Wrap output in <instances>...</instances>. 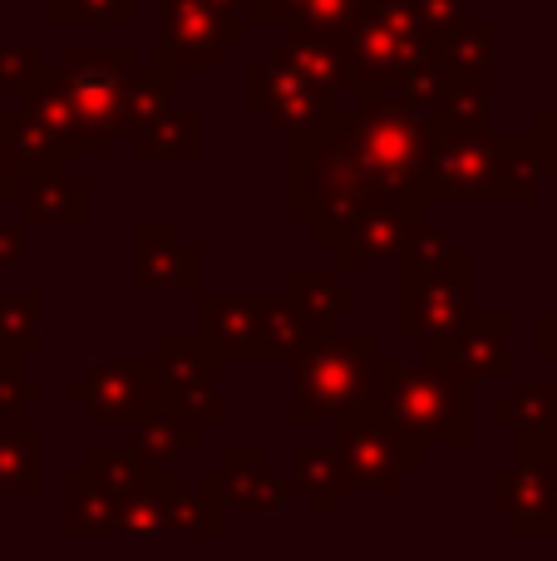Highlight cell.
Returning a JSON list of instances; mask_svg holds the SVG:
<instances>
[{
    "label": "cell",
    "instance_id": "e575fe53",
    "mask_svg": "<svg viewBox=\"0 0 557 561\" xmlns=\"http://www.w3.org/2000/svg\"><path fill=\"white\" fill-rule=\"evenodd\" d=\"M493 69V30L484 20H464L440 39V75H489Z\"/></svg>",
    "mask_w": 557,
    "mask_h": 561
},
{
    "label": "cell",
    "instance_id": "f35d334b",
    "mask_svg": "<svg viewBox=\"0 0 557 561\" xmlns=\"http://www.w3.org/2000/svg\"><path fill=\"white\" fill-rule=\"evenodd\" d=\"M114 507H118L114 497L99 493V488L89 483L84 493L69 497L65 533H69V537H118V527H114Z\"/></svg>",
    "mask_w": 557,
    "mask_h": 561
},
{
    "label": "cell",
    "instance_id": "d590c367",
    "mask_svg": "<svg viewBox=\"0 0 557 561\" xmlns=\"http://www.w3.org/2000/svg\"><path fill=\"white\" fill-rule=\"evenodd\" d=\"M79 468H84V473H89V483H94L99 493H109V497H114V503H118V497H124V493H134V488H138V478L148 473V468L138 463L134 454H128V448H109V444H94V448H89V454H84V463H79Z\"/></svg>",
    "mask_w": 557,
    "mask_h": 561
},
{
    "label": "cell",
    "instance_id": "ffe728a7",
    "mask_svg": "<svg viewBox=\"0 0 557 561\" xmlns=\"http://www.w3.org/2000/svg\"><path fill=\"white\" fill-rule=\"evenodd\" d=\"M257 306H262V290H242V296H227V290H197V335H207L227 359L247 355L252 350V330H257Z\"/></svg>",
    "mask_w": 557,
    "mask_h": 561
},
{
    "label": "cell",
    "instance_id": "7bdbcfd3",
    "mask_svg": "<svg viewBox=\"0 0 557 561\" xmlns=\"http://www.w3.org/2000/svg\"><path fill=\"white\" fill-rule=\"evenodd\" d=\"M25 193V168H20V144H15V114H0V213L20 203Z\"/></svg>",
    "mask_w": 557,
    "mask_h": 561
},
{
    "label": "cell",
    "instance_id": "f907efd6",
    "mask_svg": "<svg viewBox=\"0 0 557 561\" xmlns=\"http://www.w3.org/2000/svg\"><path fill=\"white\" fill-rule=\"evenodd\" d=\"M35 5H39V0H35Z\"/></svg>",
    "mask_w": 557,
    "mask_h": 561
},
{
    "label": "cell",
    "instance_id": "4fadbf2b",
    "mask_svg": "<svg viewBox=\"0 0 557 561\" xmlns=\"http://www.w3.org/2000/svg\"><path fill=\"white\" fill-rule=\"evenodd\" d=\"M128 242H134L128 286L138 296H178V290L203 286V252L183 242L178 222H134Z\"/></svg>",
    "mask_w": 557,
    "mask_h": 561
},
{
    "label": "cell",
    "instance_id": "f546056e",
    "mask_svg": "<svg viewBox=\"0 0 557 561\" xmlns=\"http://www.w3.org/2000/svg\"><path fill=\"white\" fill-rule=\"evenodd\" d=\"M148 355L158 365V379H213L217 385L227 369V355L207 335H158Z\"/></svg>",
    "mask_w": 557,
    "mask_h": 561
},
{
    "label": "cell",
    "instance_id": "b9f144b4",
    "mask_svg": "<svg viewBox=\"0 0 557 561\" xmlns=\"http://www.w3.org/2000/svg\"><path fill=\"white\" fill-rule=\"evenodd\" d=\"M361 5L365 0H302V15L292 30L296 35H345Z\"/></svg>",
    "mask_w": 557,
    "mask_h": 561
},
{
    "label": "cell",
    "instance_id": "1f68e13d",
    "mask_svg": "<svg viewBox=\"0 0 557 561\" xmlns=\"http://www.w3.org/2000/svg\"><path fill=\"white\" fill-rule=\"evenodd\" d=\"M292 488L296 493H306V503H311L316 517H331L336 503H341V468H336V454L331 444H302L296 448V463H292Z\"/></svg>",
    "mask_w": 557,
    "mask_h": 561
},
{
    "label": "cell",
    "instance_id": "cb8c5ba5",
    "mask_svg": "<svg viewBox=\"0 0 557 561\" xmlns=\"http://www.w3.org/2000/svg\"><path fill=\"white\" fill-rule=\"evenodd\" d=\"M286 296H292L321 330H336L345 316H355V306H361V300L341 286V272H336V266H292Z\"/></svg>",
    "mask_w": 557,
    "mask_h": 561
},
{
    "label": "cell",
    "instance_id": "484cf974",
    "mask_svg": "<svg viewBox=\"0 0 557 561\" xmlns=\"http://www.w3.org/2000/svg\"><path fill=\"white\" fill-rule=\"evenodd\" d=\"M0 355L20 365L45 355V296L39 290H15V296L0 290Z\"/></svg>",
    "mask_w": 557,
    "mask_h": 561
},
{
    "label": "cell",
    "instance_id": "836d02e7",
    "mask_svg": "<svg viewBox=\"0 0 557 561\" xmlns=\"http://www.w3.org/2000/svg\"><path fill=\"white\" fill-rule=\"evenodd\" d=\"M20 114L30 118V124H39L49 138H55L59 148H65L69 158H79V128H75V114H69L65 94H59L55 75L45 69V79H39L30 94H20Z\"/></svg>",
    "mask_w": 557,
    "mask_h": 561
},
{
    "label": "cell",
    "instance_id": "681fc988",
    "mask_svg": "<svg viewBox=\"0 0 557 561\" xmlns=\"http://www.w3.org/2000/svg\"><path fill=\"white\" fill-rule=\"evenodd\" d=\"M365 5H390V10H400V5H410V0H365Z\"/></svg>",
    "mask_w": 557,
    "mask_h": 561
},
{
    "label": "cell",
    "instance_id": "d6a6232c",
    "mask_svg": "<svg viewBox=\"0 0 557 561\" xmlns=\"http://www.w3.org/2000/svg\"><path fill=\"white\" fill-rule=\"evenodd\" d=\"M193 444H197L193 428L173 424L168 414H148L138 424H128V454L144 468H178L183 448H193Z\"/></svg>",
    "mask_w": 557,
    "mask_h": 561
},
{
    "label": "cell",
    "instance_id": "8992f818",
    "mask_svg": "<svg viewBox=\"0 0 557 561\" xmlns=\"http://www.w3.org/2000/svg\"><path fill=\"white\" fill-rule=\"evenodd\" d=\"M345 65H351V94H380L390 84L440 69V39H430L420 30L410 5H361V15L351 20V30L341 35Z\"/></svg>",
    "mask_w": 557,
    "mask_h": 561
},
{
    "label": "cell",
    "instance_id": "c3c4849f",
    "mask_svg": "<svg viewBox=\"0 0 557 561\" xmlns=\"http://www.w3.org/2000/svg\"><path fill=\"white\" fill-rule=\"evenodd\" d=\"M533 134H538V138H543V144H548V148H553V153H557V104H553V108H548V114H543V118H538V128H533Z\"/></svg>",
    "mask_w": 557,
    "mask_h": 561
},
{
    "label": "cell",
    "instance_id": "52a82bcc",
    "mask_svg": "<svg viewBox=\"0 0 557 561\" xmlns=\"http://www.w3.org/2000/svg\"><path fill=\"white\" fill-rule=\"evenodd\" d=\"M331 454L345 493H400L405 478L430 463V444L400 434L375 404L331 419Z\"/></svg>",
    "mask_w": 557,
    "mask_h": 561
},
{
    "label": "cell",
    "instance_id": "7dc6e473",
    "mask_svg": "<svg viewBox=\"0 0 557 561\" xmlns=\"http://www.w3.org/2000/svg\"><path fill=\"white\" fill-rule=\"evenodd\" d=\"M223 20H237V25H262V0H207Z\"/></svg>",
    "mask_w": 557,
    "mask_h": 561
},
{
    "label": "cell",
    "instance_id": "9a60e30c",
    "mask_svg": "<svg viewBox=\"0 0 557 561\" xmlns=\"http://www.w3.org/2000/svg\"><path fill=\"white\" fill-rule=\"evenodd\" d=\"M489 419L513 434V463L557 468V379H533L519 394L493 399Z\"/></svg>",
    "mask_w": 557,
    "mask_h": 561
},
{
    "label": "cell",
    "instance_id": "7a4b0ae2",
    "mask_svg": "<svg viewBox=\"0 0 557 561\" xmlns=\"http://www.w3.org/2000/svg\"><path fill=\"white\" fill-rule=\"evenodd\" d=\"M380 340L375 335H331L311 340L306 350H296L292 365V409L286 424L311 428L321 419H345L355 409L375 404V365H380Z\"/></svg>",
    "mask_w": 557,
    "mask_h": 561
},
{
    "label": "cell",
    "instance_id": "44dd1931",
    "mask_svg": "<svg viewBox=\"0 0 557 561\" xmlns=\"http://www.w3.org/2000/svg\"><path fill=\"white\" fill-rule=\"evenodd\" d=\"M15 207H20V222L25 227H84L89 222V183L65 168V173L25 183Z\"/></svg>",
    "mask_w": 557,
    "mask_h": 561
},
{
    "label": "cell",
    "instance_id": "9c48e42d",
    "mask_svg": "<svg viewBox=\"0 0 557 561\" xmlns=\"http://www.w3.org/2000/svg\"><path fill=\"white\" fill-rule=\"evenodd\" d=\"M513 316L503 310H469L454 330L424 340V365H440L469 385H509L519 375L513 365Z\"/></svg>",
    "mask_w": 557,
    "mask_h": 561
},
{
    "label": "cell",
    "instance_id": "ba28073f",
    "mask_svg": "<svg viewBox=\"0 0 557 561\" xmlns=\"http://www.w3.org/2000/svg\"><path fill=\"white\" fill-rule=\"evenodd\" d=\"M158 389H163V379H158L154 355H118L69 379L65 404L79 409L84 424L94 428H128L138 419L158 414Z\"/></svg>",
    "mask_w": 557,
    "mask_h": 561
},
{
    "label": "cell",
    "instance_id": "74e56055",
    "mask_svg": "<svg viewBox=\"0 0 557 561\" xmlns=\"http://www.w3.org/2000/svg\"><path fill=\"white\" fill-rule=\"evenodd\" d=\"M49 25H124L134 0H39Z\"/></svg>",
    "mask_w": 557,
    "mask_h": 561
},
{
    "label": "cell",
    "instance_id": "277c9868",
    "mask_svg": "<svg viewBox=\"0 0 557 561\" xmlns=\"http://www.w3.org/2000/svg\"><path fill=\"white\" fill-rule=\"evenodd\" d=\"M134 69L128 39H89L69 45L59 69H49L79 128V158H109L124 134V75Z\"/></svg>",
    "mask_w": 557,
    "mask_h": 561
},
{
    "label": "cell",
    "instance_id": "ee69618b",
    "mask_svg": "<svg viewBox=\"0 0 557 561\" xmlns=\"http://www.w3.org/2000/svg\"><path fill=\"white\" fill-rule=\"evenodd\" d=\"M410 10H414V20H420L424 35L444 39L450 30H459L464 20H469L474 0H410Z\"/></svg>",
    "mask_w": 557,
    "mask_h": 561
},
{
    "label": "cell",
    "instance_id": "d6986e66",
    "mask_svg": "<svg viewBox=\"0 0 557 561\" xmlns=\"http://www.w3.org/2000/svg\"><path fill=\"white\" fill-rule=\"evenodd\" d=\"M266 65H286L296 69V75L316 79L321 89H331L336 99L351 94V65H345V45L341 35H286L272 45V55H266Z\"/></svg>",
    "mask_w": 557,
    "mask_h": 561
},
{
    "label": "cell",
    "instance_id": "ac0fdd59",
    "mask_svg": "<svg viewBox=\"0 0 557 561\" xmlns=\"http://www.w3.org/2000/svg\"><path fill=\"white\" fill-rule=\"evenodd\" d=\"M331 335L321 330L292 296H266L262 290V306H257V330H252V350L247 359H292L296 350H306L311 340Z\"/></svg>",
    "mask_w": 557,
    "mask_h": 561
},
{
    "label": "cell",
    "instance_id": "603a6c76",
    "mask_svg": "<svg viewBox=\"0 0 557 561\" xmlns=\"http://www.w3.org/2000/svg\"><path fill=\"white\" fill-rule=\"evenodd\" d=\"M173 488H178V468H148V473L138 478L134 493H124L114 507L118 537L168 533V497H173Z\"/></svg>",
    "mask_w": 557,
    "mask_h": 561
},
{
    "label": "cell",
    "instance_id": "bcb514c9",
    "mask_svg": "<svg viewBox=\"0 0 557 561\" xmlns=\"http://www.w3.org/2000/svg\"><path fill=\"white\" fill-rule=\"evenodd\" d=\"M25 262V222H5L0 217V266Z\"/></svg>",
    "mask_w": 557,
    "mask_h": 561
},
{
    "label": "cell",
    "instance_id": "7c38bea8",
    "mask_svg": "<svg viewBox=\"0 0 557 561\" xmlns=\"http://www.w3.org/2000/svg\"><path fill=\"white\" fill-rule=\"evenodd\" d=\"M242 99L252 114H262L266 124L286 128V134H316V128H326L336 118V94L331 89H321L316 79L296 75V69L286 65H257L247 69L242 79Z\"/></svg>",
    "mask_w": 557,
    "mask_h": 561
},
{
    "label": "cell",
    "instance_id": "5bb4252c",
    "mask_svg": "<svg viewBox=\"0 0 557 561\" xmlns=\"http://www.w3.org/2000/svg\"><path fill=\"white\" fill-rule=\"evenodd\" d=\"M493 517L513 523V533L528 542L557 537V468L548 463H503L489 473Z\"/></svg>",
    "mask_w": 557,
    "mask_h": 561
},
{
    "label": "cell",
    "instance_id": "3957f363",
    "mask_svg": "<svg viewBox=\"0 0 557 561\" xmlns=\"http://www.w3.org/2000/svg\"><path fill=\"white\" fill-rule=\"evenodd\" d=\"M375 409L420 444H469V379L450 375L440 365H410V359L380 355V365H375Z\"/></svg>",
    "mask_w": 557,
    "mask_h": 561
},
{
    "label": "cell",
    "instance_id": "e0dca14e",
    "mask_svg": "<svg viewBox=\"0 0 557 561\" xmlns=\"http://www.w3.org/2000/svg\"><path fill=\"white\" fill-rule=\"evenodd\" d=\"M474 310L469 276H440V280H400V330L414 340H430L454 330Z\"/></svg>",
    "mask_w": 557,
    "mask_h": 561
},
{
    "label": "cell",
    "instance_id": "8fae6325",
    "mask_svg": "<svg viewBox=\"0 0 557 561\" xmlns=\"http://www.w3.org/2000/svg\"><path fill=\"white\" fill-rule=\"evenodd\" d=\"M247 39V25L223 20L207 0H158V59L173 69H217L227 49Z\"/></svg>",
    "mask_w": 557,
    "mask_h": 561
},
{
    "label": "cell",
    "instance_id": "2e32d148",
    "mask_svg": "<svg viewBox=\"0 0 557 561\" xmlns=\"http://www.w3.org/2000/svg\"><path fill=\"white\" fill-rule=\"evenodd\" d=\"M217 468V493H223L227 513L247 517H276L292 507V483H282V473L272 468L262 444H227Z\"/></svg>",
    "mask_w": 557,
    "mask_h": 561
},
{
    "label": "cell",
    "instance_id": "5b68a950",
    "mask_svg": "<svg viewBox=\"0 0 557 561\" xmlns=\"http://www.w3.org/2000/svg\"><path fill=\"white\" fill-rule=\"evenodd\" d=\"M336 134L361 178L380 197H424L420 193V153H424V124L414 114L380 99H355L336 114Z\"/></svg>",
    "mask_w": 557,
    "mask_h": 561
},
{
    "label": "cell",
    "instance_id": "30bf717a",
    "mask_svg": "<svg viewBox=\"0 0 557 561\" xmlns=\"http://www.w3.org/2000/svg\"><path fill=\"white\" fill-rule=\"evenodd\" d=\"M424 197H371L341 232L331 237V266L351 272V266L371 262H400V252L410 247V237L424 227Z\"/></svg>",
    "mask_w": 557,
    "mask_h": 561
},
{
    "label": "cell",
    "instance_id": "8d00e7d4",
    "mask_svg": "<svg viewBox=\"0 0 557 561\" xmlns=\"http://www.w3.org/2000/svg\"><path fill=\"white\" fill-rule=\"evenodd\" d=\"M15 144H20V168H25V183L49 178V173H65V168H69L65 148H59L39 124H30L25 114H15Z\"/></svg>",
    "mask_w": 557,
    "mask_h": 561
},
{
    "label": "cell",
    "instance_id": "ab89813d",
    "mask_svg": "<svg viewBox=\"0 0 557 561\" xmlns=\"http://www.w3.org/2000/svg\"><path fill=\"white\" fill-rule=\"evenodd\" d=\"M45 399V385L30 375L20 359L0 355V424H15L25 419V409H35Z\"/></svg>",
    "mask_w": 557,
    "mask_h": 561
},
{
    "label": "cell",
    "instance_id": "f1b7e54d",
    "mask_svg": "<svg viewBox=\"0 0 557 561\" xmlns=\"http://www.w3.org/2000/svg\"><path fill=\"white\" fill-rule=\"evenodd\" d=\"M158 414H168L173 424L193 428V434L203 438L207 428H217L227 419V404L213 379H163V389H158Z\"/></svg>",
    "mask_w": 557,
    "mask_h": 561
},
{
    "label": "cell",
    "instance_id": "83f0119b",
    "mask_svg": "<svg viewBox=\"0 0 557 561\" xmlns=\"http://www.w3.org/2000/svg\"><path fill=\"white\" fill-rule=\"evenodd\" d=\"M128 148L138 158H197V148H203V118L187 114V108H168V114L128 128Z\"/></svg>",
    "mask_w": 557,
    "mask_h": 561
},
{
    "label": "cell",
    "instance_id": "6da1fadb",
    "mask_svg": "<svg viewBox=\"0 0 557 561\" xmlns=\"http://www.w3.org/2000/svg\"><path fill=\"white\" fill-rule=\"evenodd\" d=\"M424 124L420 193L424 203H528L557 178V153L538 134L499 138L489 128Z\"/></svg>",
    "mask_w": 557,
    "mask_h": 561
},
{
    "label": "cell",
    "instance_id": "4316f807",
    "mask_svg": "<svg viewBox=\"0 0 557 561\" xmlns=\"http://www.w3.org/2000/svg\"><path fill=\"white\" fill-rule=\"evenodd\" d=\"M474 256L464 242H454L450 232L424 222L410 237V247L400 252V280H440V276H469Z\"/></svg>",
    "mask_w": 557,
    "mask_h": 561
},
{
    "label": "cell",
    "instance_id": "d4e9b609",
    "mask_svg": "<svg viewBox=\"0 0 557 561\" xmlns=\"http://www.w3.org/2000/svg\"><path fill=\"white\" fill-rule=\"evenodd\" d=\"M227 527V503L217 493V468H203L197 488H173L168 497V533H187V537H207L217 542Z\"/></svg>",
    "mask_w": 557,
    "mask_h": 561
},
{
    "label": "cell",
    "instance_id": "60d3db41",
    "mask_svg": "<svg viewBox=\"0 0 557 561\" xmlns=\"http://www.w3.org/2000/svg\"><path fill=\"white\" fill-rule=\"evenodd\" d=\"M45 79V55L20 39H0V94H30Z\"/></svg>",
    "mask_w": 557,
    "mask_h": 561
},
{
    "label": "cell",
    "instance_id": "4dcf8cb0",
    "mask_svg": "<svg viewBox=\"0 0 557 561\" xmlns=\"http://www.w3.org/2000/svg\"><path fill=\"white\" fill-rule=\"evenodd\" d=\"M173 94H178V69L173 65H134L124 75V134L148 118L168 114L173 108Z\"/></svg>",
    "mask_w": 557,
    "mask_h": 561
},
{
    "label": "cell",
    "instance_id": "7402d4cb",
    "mask_svg": "<svg viewBox=\"0 0 557 561\" xmlns=\"http://www.w3.org/2000/svg\"><path fill=\"white\" fill-rule=\"evenodd\" d=\"M45 488V428L15 419L0 424V497H25Z\"/></svg>",
    "mask_w": 557,
    "mask_h": 561
},
{
    "label": "cell",
    "instance_id": "f6af8a7d",
    "mask_svg": "<svg viewBox=\"0 0 557 561\" xmlns=\"http://www.w3.org/2000/svg\"><path fill=\"white\" fill-rule=\"evenodd\" d=\"M533 350H538V359L557 365V306L533 320Z\"/></svg>",
    "mask_w": 557,
    "mask_h": 561
}]
</instances>
